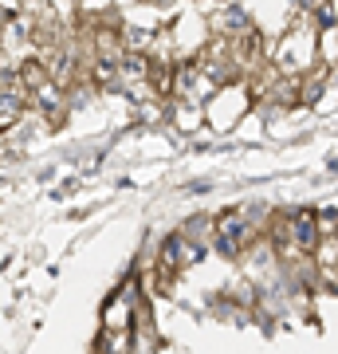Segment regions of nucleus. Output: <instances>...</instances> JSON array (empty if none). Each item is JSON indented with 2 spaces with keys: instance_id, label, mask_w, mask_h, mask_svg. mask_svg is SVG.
<instances>
[{
  "instance_id": "nucleus-1",
  "label": "nucleus",
  "mask_w": 338,
  "mask_h": 354,
  "mask_svg": "<svg viewBox=\"0 0 338 354\" xmlns=\"http://www.w3.org/2000/svg\"><path fill=\"white\" fill-rule=\"evenodd\" d=\"M288 244L295 252H314L323 244V228H319V216L311 209H299V213H288Z\"/></svg>"
},
{
  "instance_id": "nucleus-2",
  "label": "nucleus",
  "mask_w": 338,
  "mask_h": 354,
  "mask_svg": "<svg viewBox=\"0 0 338 354\" xmlns=\"http://www.w3.org/2000/svg\"><path fill=\"white\" fill-rule=\"evenodd\" d=\"M216 24L225 28V36H232V39H248L252 36V16H248V8H240V4H228Z\"/></svg>"
},
{
  "instance_id": "nucleus-3",
  "label": "nucleus",
  "mask_w": 338,
  "mask_h": 354,
  "mask_svg": "<svg viewBox=\"0 0 338 354\" xmlns=\"http://www.w3.org/2000/svg\"><path fill=\"white\" fill-rule=\"evenodd\" d=\"M177 232H181L189 244H209V236H213V216H189Z\"/></svg>"
},
{
  "instance_id": "nucleus-4",
  "label": "nucleus",
  "mask_w": 338,
  "mask_h": 354,
  "mask_svg": "<svg viewBox=\"0 0 338 354\" xmlns=\"http://www.w3.org/2000/svg\"><path fill=\"white\" fill-rule=\"evenodd\" d=\"M323 83H326V75L319 71V75L307 79V87H303V91H295V99H303V102H319V95H323Z\"/></svg>"
},
{
  "instance_id": "nucleus-5",
  "label": "nucleus",
  "mask_w": 338,
  "mask_h": 354,
  "mask_svg": "<svg viewBox=\"0 0 338 354\" xmlns=\"http://www.w3.org/2000/svg\"><path fill=\"white\" fill-rule=\"evenodd\" d=\"M319 24H323V28L335 24V8H330V0H326V8H319Z\"/></svg>"
},
{
  "instance_id": "nucleus-6",
  "label": "nucleus",
  "mask_w": 338,
  "mask_h": 354,
  "mask_svg": "<svg viewBox=\"0 0 338 354\" xmlns=\"http://www.w3.org/2000/svg\"><path fill=\"white\" fill-rule=\"evenodd\" d=\"M0 158H4V138H0Z\"/></svg>"
}]
</instances>
